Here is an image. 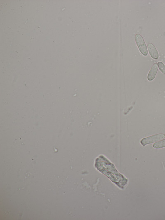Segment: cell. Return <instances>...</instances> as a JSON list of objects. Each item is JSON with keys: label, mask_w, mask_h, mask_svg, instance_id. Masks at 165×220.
I'll use <instances>...</instances> for the list:
<instances>
[{"label": "cell", "mask_w": 165, "mask_h": 220, "mask_svg": "<svg viewBox=\"0 0 165 220\" xmlns=\"http://www.w3.org/2000/svg\"><path fill=\"white\" fill-rule=\"evenodd\" d=\"M158 66L160 71L162 72L163 73L165 74V65L163 63L161 62H159L157 64Z\"/></svg>", "instance_id": "obj_6"}, {"label": "cell", "mask_w": 165, "mask_h": 220, "mask_svg": "<svg viewBox=\"0 0 165 220\" xmlns=\"http://www.w3.org/2000/svg\"><path fill=\"white\" fill-rule=\"evenodd\" d=\"M154 148L156 149H160L165 147V139L162 140L154 144L153 146Z\"/></svg>", "instance_id": "obj_5"}, {"label": "cell", "mask_w": 165, "mask_h": 220, "mask_svg": "<svg viewBox=\"0 0 165 220\" xmlns=\"http://www.w3.org/2000/svg\"><path fill=\"white\" fill-rule=\"evenodd\" d=\"M158 67L157 66V64L155 63L153 65L152 67L149 72L148 75L147 76V79L149 81H151L153 80L154 78L156 77V74H157Z\"/></svg>", "instance_id": "obj_4"}, {"label": "cell", "mask_w": 165, "mask_h": 220, "mask_svg": "<svg viewBox=\"0 0 165 220\" xmlns=\"http://www.w3.org/2000/svg\"><path fill=\"white\" fill-rule=\"evenodd\" d=\"M165 138V134H160L156 135L149 136L147 138H143L140 141V143L143 146H145L147 145L154 143L158 141L163 139Z\"/></svg>", "instance_id": "obj_2"}, {"label": "cell", "mask_w": 165, "mask_h": 220, "mask_svg": "<svg viewBox=\"0 0 165 220\" xmlns=\"http://www.w3.org/2000/svg\"><path fill=\"white\" fill-rule=\"evenodd\" d=\"M148 49L149 53L150 55L153 58L157 60L158 59L159 54L158 52L157 49L154 45L152 43H149L147 46Z\"/></svg>", "instance_id": "obj_3"}, {"label": "cell", "mask_w": 165, "mask_h": 220, "mask_svg": "<svg viewBox=\"0 0 165 220\" xmlns=\"http://www.w3.org/2000/svg\"><path fill=\"white\" fill-rule=\"evenodd\" d=\"M135 38L136 43L140 52L144 56H147L148 55L147 49L143 37L139 34H137Z\"/></svg>", "instance_id": "obj_1"}]
</instances>
